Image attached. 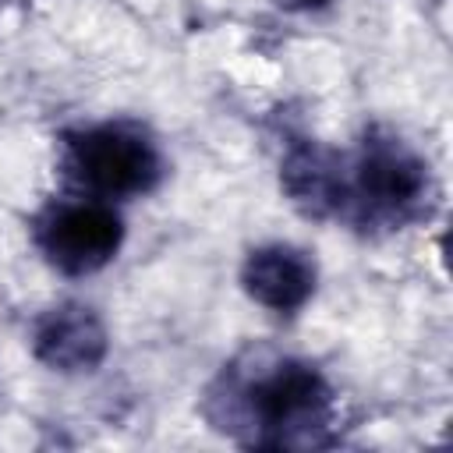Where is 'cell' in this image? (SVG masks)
<instances>
[{
	"mask_svg": "<svg viewBox=\"0 0 453 453\" xmlns=\"http://www.w3.org/2000/svg\"><path fill=\"white\" fill-rule=\"evenodd\" d=\"M276 4L287 7V11H319V7H326L333 0H276Z\"/></svg>",
	"mask_w": 453,
	"mask_h": 453,
	"instance_id": "8",
	"label": "cell"
},
{
	"mask_svg": "<svg viewBox=\"0 0 453 453\" xmlns=\"http://www.w3.org/2000/svg\"><path fill=\"white\" fill-rule=\"evenodd\" d=\"M216 428L248 432L251 446L297 449L326 442L333 421V389L322 372L297 357H255L230 365L209 393Z\"/></svg>",
	"mask_w": 453,
	"mask_h": 453,
	"instance_id": "1",
	"label": "cell"
},
{
	"mask_svg": "<svg viewBox=\"0 0 453 453\" xmlns=\"http://www.w3.org/2000/svg\"><path fill=\"white\" fill-rule=\"evenodd\" d=\"M124 241L120 216L99 198H67L42 209L35 219V244L46 262L67 276L103 269Z\"/></svg>",
	"mask_w": 453,
	"mask_h": 453,
	"instance_id": "4",
	"label": "cell"
},
{
	"mask_svg": "<svg viewBox=\"0 0 453 453\" xmlns=\"http://www.w3.org/2000/svg\"><path fill=\"white\" fill-rule=\"evenodd\" d=\"M241 283L251 301L269 311L294 315L315 290V262L294 244H262L248 251Z\"/></svg>",
	"mask_w": 453,
	"mask_h": 453,
	"instance_id": "6",
	"label": "cell"
},
{
	"mask_svg": "<svg viewBox=\"0 0 453 453\" xmlns=\"http://www.w3.org/2000/svg\"><path fill=\"white\" fill-rule=\"evenodd\" d=\"M340 159L311 138H294L283 156V188L308 216H336L340 212Z\"/></svg>",
	"mask_w": 453,
	"mask_h": 453,
	"instance_id": "7",
	"label": "cell"
},
{
	"mask_svg": "<svg viewBox=\"0 0 453 453\" xmlns=\"http://www.w3.org/2000/svg\"><path fill=\"white\" fill-rule=\"evenodd\" d=\"M428 163L396 134L372 127L357 152L340 159V212L357 226H403L428 209Z\"/></svg>",
	"mask_w": 453,
	"mask_h": 453,
	"instance_id": "2",
	"label": "cell"
},
{
	"mask_svg": "<svg viewBox=\"0 0 453 453\" xmlns=\"http://www.w3.org/2000/svg\"><path fill=\"white\" fill-rule=\"evenodd\" d=\"M106 326L103 319L78 301H64L39 315L32 329V350L53 372H96L106 357Z\"/></svg>",
	"mask_w": 453,
	"mask_h": 453,
	"instance_id": "5",
	"label": "cell"
},
{
	"mask_svg": "<svg viewBox=\"0 0 453 453\" xmlns=\"http://www.w3.org/2000/svg\"><path fill=\"white\" fill-rule=\"evenodd\" d=\"M67 173L99 198L145 195L159 184L163 159L152 138L131 124H92L64 138Z\"/></svg>",
	"mask_w": 453,
	"mask_h": 453,
	"instance_id": "3",
	"label": "cell"
}]
</instances>
